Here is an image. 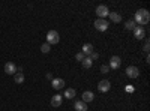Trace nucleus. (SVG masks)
<instances>
[{
	"label": "nucleus",
	"instance_id": "6ab92c4d",
	"mask_svg": "<svg viewBox=\"0 0 150 111\" xmlns=\"http://www.w3.org/2000/svg\"><path fill=\"white\" fill-rule=\"evenodd\" d=\"M63 96L68 98V99H74V98H75V89H66Z\"/></svg>",
	"mask_w": 150,
	"mask_h": 111
},
{
	"label": "nucleus",
	"instance_id": "ddd939ff",
	"mask_svg": "<svg viewBox=\"0 0 150 111\" xmlns=\"http://www.w3.org/2000/svg\"><path fill=\"white\" fill-rule=\"evenodd\" d=\"M93 98H95V95H93L92 92L87 90V92H84V93L81 95V101L87 104V102H92V101H93Z\"/></svg>",
	"mask_w": 150,
	"mask_h": 111
},
{
	"label": "nucleus",
	"instance_id": "1a4fd4ad",
	"mask_svg": "<svg viewBox=\"0 0 150 111\" xmlns=\"http://www.w3.org/2000/svg\"><path fill=\"white\" fill-rule=\"evenodd\" d=\"M134 36H135L137 39H144L146 38V30L143 27H140V26H137L134 29Z\"/></svg>",
	"mask_w": 150,
	"mask_h": 111
},
{
	"label": "nucleus",
	"instance_id": "20e7f679",
	"mask_svg": "<svg viewBox=\"0 0 150 111\" xmlns=\"http://www.w3.org/2000/svg\"><path fill=\"white\" fill-rule=\"evenodd\" d=\"M95 14H96L99 18L105 20V17H108V14H110V11H108V8H107L105 5H99V6L96 8V11H95Z\"/></svg>",
	"mask_w": 150,
	"mask_h": 111
},
{
	"label": "nucleus",
	"instance_id": "a878e982",
	"mask_svg": "<svg viewBox=\"0 0 150 111\" xmlns=\"http://www.w3.org/2000/svg\"><path fill=\"white\" fill-rule=\"evenodd\" d=\"M126 90H128V92H134V87H129V86H128V87H126Z\"/></svg>",
	"mask_w": 150,
	"mask_h": 111
},
{
	"label": "nucleus",
	"instance_id": "393cba45",
	"mask_svg": "<svg viewBox=\"0 0 150 111\" xmlns=\"http://www.w3.org/2000/svg\"><path fill=\"white\" fill-rule=\"evenodd\" d=\"M47 78H48V80H53V74L48 72V74H47Z\"/></svg>",
	"mask_w": 150,
	"mask_h": 111
},
{
	"label": "nucleus",
	"instance_id": "b1692460",
	"mask_svg": "<svg viewBox=\"0 0 150 111\" xmlns=\"http://www.w3.org/2000/svg\"><path fill=\"white\" fill-rule=\"evenodd\" d=\"M89 57H90V59H92V60H96V59H98V57H99V54H98V53H92V54H90V56H89Z\"/></svg>",
	"mask_w": 150,
	"mask_h": 111
},
{
	"label": "nucleus",
	"instance_id": "9b49d317",
	"mask_svg": "<svg viewBox=\"0 0 150 111\" xmlns=\"http://www.w3.org/2000/svg\"><path fill=\"white\" fill-rule=\"evenodd\" d=\"M62 101H63V96L62 95H54L53 98H51V105L54 107V108H59L60 105H62Z\"/></svg>",
	"mask_w": 150,
	"mask_h": 111
},
{
	"label": "nucleus",
	"instance_id": "5701e85b",
	"mask_svg": "<svg viewBox=\"0 0 150 111\" xmlns=\"http://www.w3.org/2000/svg\"><path fill=\"white\" fill-rule=\"evenodd\" d=\"M149 48H150V44H149V41H146V44H144V47H143V50L149 54Z\"/></svg>",
	"mask_w": 150,
	"mask_h": 111
},
{
	"label": "nucleus",
	"instance_id": "dca6fc26",
	"mask_svg": "<svg viewBox=\"0 0 150 111\" xmlns=\"http://www.w3.org/2000/svg\"><path fill=\"white\" fill-rule=\"evenodd\" d=\"M108 17L111 18V21H112V23H120V21H122V15H120V14H117V12H110Z\"/></svg>",
	"mask_w": 150,
	"mask_h": 111
},
{
	"label": "nucleus",
	"instance_id": "9d476101",
	"mask_svg": "<svg viewBox=\"0 0 150 111\" xmlns=\"http://www.w3.org/2000/svg\"><path fill=\"white\" fill-rule=\"evenodd\" d=\"M5 72L8 74V75H14V74L17 72V66H15V63H12V62H8V63L5 65Z\"/></svg>",
	"mask_w": 150,
	"mask_h": 111
},
{
	"label": "nucleus",
	"instance_id": "f03ea898",
	"mask_svg": "<svg viewBox=\"0 0 150 111\" xmlns=\"http://www.w3.org/2000/svg\"><path fill=\"white\" fill-rule=\"evenodd\" d=\"M59 41H60V36H59V33H57L56 30H50V32L47 33V44L54 45V44H57Z\"/></svg>",
	"mask_w": 150,
	"mask_h": 111
},
{
	"label": "nucleus",
	"instance_id": "4468645a",
	"mask_svg": "<svg viewBox=\"0 0 150 111\" xmlns=\"http://www.w3.org/2000/svg\"><path fill=\"white\" fill-rule=\"evenodd\" d=\"M81 53H83L86 57H89V56L93 53V45H92V44H84V45H83V51H81Z\"/></svg>",
	"mask_w": 150,
	"mask_h": 111
},
{
	"label": "nucleus",
	"instance_id": "f3484780",
	"mask_svg": "<svg viewBox=\"0 0 150 111\" xmlns=\"http://www.w3.org/2000/svg\"><path fill=\"white\" fill-rule=\"evenodd\" d=\"M14 81L17 84H23L24 83V74L23 72H15L14 74Z\"/></svg>",
	"mask_w": 150,
	"mask_h": 111
},
{
	"label": "nucleus",
	"instance_id": "f257e3e1",
	"mask_svg": "<svg viewBox=\"0 0 150 111\" xmlns=\"http://www.w3.org/2000/svg\"><path fill=\"white\" fill-rule=\"evenodd\" d=\"M134 21H135V24H138L140 27H143V26H146V24H149V21H150V14H149V11H147V9H138V11L135 12Z\"/></svg>",
	"mask_w": 150,
	"mask_h": 111
},
{
	"label": "nucleus",
	"instance_id": "412c9836",
	"mask_svg": "<svg viewBox=\"0 0 150 111\" xmlns=\"http://www.w3.org/2000/svg\"><path fill=\"white\" fill-rule=\"evenodd\" d=\"M108 71H110V66L108 65H102L101 66V72L102 74H108Z\"/></svg>",
	"mask_w": 150,
	"mask_h": 111
},
{
	"label": "nucleus",
	"instance_id": "f8f14e48",
	"mask_svg": "<svg viewBox=\"0 0 150 111\" xmlns=\"http://www.w3.org/2000/svg\"><path fill=\"white\" fill-rule=\"evenodd\" d=\"M74 108H75V111H87V110H89L87 104H86V102H83V101H75Z\"/></svg>",
	"mask_w": 150,
	"mask_h": 111
},
{
	"label": "nucleus",
	"instance_id": "7ed1b4c3",
	"mask_svg": "<svg viewBox=\"0 0 150 111\" xmlns=\"http://www.w3.org/2000/svg\"><path fill=\"white\" fill-rule=\"evenodd\" d=\"M93 26H95V29L99 30V32H105V30L108 29V21H107V20H102V18H98V20L93 23Z\"/></svg>",
	"mask_w": 150,
	"mask_h": 111
},
{
	"label": "nucleus",
	"instance_id": "6e6552de",
	"mask_svg": "<svg viewBox=\"0 0 150 111\" xmlns=\"http://www.w3.org/2000/svg\"><path fill=\"white\" fill-rule=\"evenodd\" d=\"M51 86H53L54 90H60V89L65 87V80H62V78H53L51 80Z\"/></svg>",
	"mask_w": 150,
	"mask_h": 111
},
{
	"label": "nucleus",
	"instance_id": "0eeeda50",
	"mask_svg": "<svg viewBox=\"0 0 150 111\" xmlns=\"http://www.w3.org/2000/svg\"><path fill=\"white\" fill-rule=\"evenodd\" d=\"M110 89H111V83H110L108 80H102V81H99V84H98V90H99V92L105 93V92H108Z\"/></svg>",
	"mask_w": 150,
	"mask_h": 111
},
{
	"label": "nucleus",
	"instance_id": "39448f33",
	"mask_svg": "<svg viewBox=\"0 0 150 111\" xmlns=\"http://www.w3.org/2000/svg\"><path fill=\"white\" fill-rule=\"evenodd\" d=\"M126 75L129 78H138L140 77V69L137 66H128L126 68Z\"/></svg>",
	"mask_w": 150,
	"mask_h": 111
},
{
	"label": "nucleus",
	"instance_id": "aec40b11",
	"mask_svg": "<svg viewBox=\"0 0 150 111\" xmlns=\"http://www.w3.org/2000/svg\"><path fill=\"white\" fill-rule=\"evenodd\" d=\"M50 50H51V45L50 44H42L41 45V51L42 53H50Z\"/></svg>",
	"mask_w": 150,
	"mask_h": 111
},
{
	"label": "nucleus",
	"instance_id": "4be33fe9",
	"mask_svg": "<svg viewBox=\"0 0 150 111\" xmlns=\"http://www.w3.org/2000/svg\"><path fill=\"white\" fill-rule=\"evenodd\" d=\"M86 56L83 54V53H77V56H75V59H77L78 62H83V59H84Z\"/></svg>",
	"mask_w": 150,
	"mask_h": 111
},
{
	"label": "nucleus",
	"instance_id": "423d86ee",
	"mask_svg": "<svg viewBox=\"0 0 150 111\" xmlns=\"http://www.w3.org/2000/svg\"><path fill=\"white\" fill-rule=\"evenodd\" d=\"M120 65H122V59L119 57V56H112L111 59H110V68L111 69H119L120 68Z\"/></svg>",
	"mask_w": 150,
	"mask_h": 111
},
{
	"label": "nucleus",
	"instance_id": "a211bd4d",
	"mask_svg": "<svg viewBox=\"0 0 150 111\" xmlns=\"http://www.w3.org/2000/svg\"><path fill=\"white\" fill-rule=\"evenodd\" d=\"M137 27V24H135V21L134 20H128L126 21V24H125V29H126V30H132L134 32V29Z\"/></svg>",
	"mask_w": 150,
	"mask_h": 111
},
{
	"label": "nucleus",
	"instance_id": "2eb2a0df",
	"mask_svg": "<svg viewBox=\"0 0 150 111\" xmlns=\"http://www.w3.org/2000/svg\"><path fill=\"white\" fill-rule=\"evenodd\" d=\"M92 65H93V60H92L90 57H84V59H83V62H81V66H83L84 69L92 68Z\"/></svg>",
	"mask_w": 150,
	"mask_h": 111
}]
</instances>
